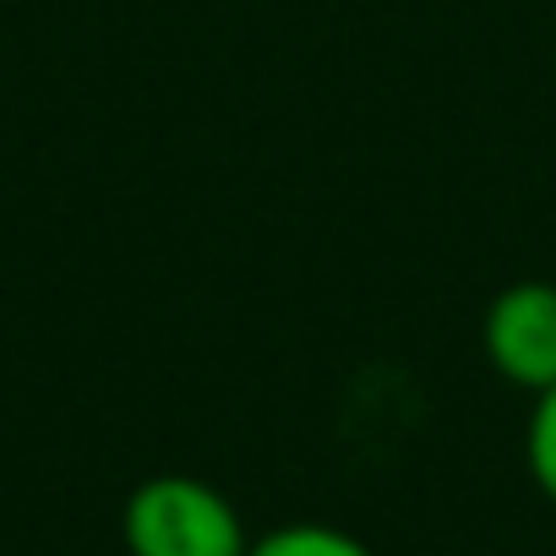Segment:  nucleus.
<instances>
[{
  "label": "nucleus",
  "mask_w": 556,
  "mask_h": 556,
  "mask_svg": "<svg viewBox=\"0 0 556 556\" xmlns=\"http://www.w3.org/2000/svg\"><path fill=\"white\" fill-rule=\"evenodd\" d=\"M121 534L131 556H245L251 534L235 502L197 475H153L126 496Z\"/></svg>",
  "instance_id": "f257e3e1"
},
{
  "label": "nucleus",
  "mask_w": 556,
  "mask_h": 556,
  "mask_svg": "<svg viewBox=\"0 0 556 556\" xmlns=\"http://www.w3.org/2000/svg\"><path fill=\"white\" fill-rule=\"evenodd\" d=\"M480 339L502 382L545 393L556 382V285L551 278H518V285L496 290Z\"/></svg>",
  "instance_id": "f03ea898"
},
{
  "label": "nucleus",
  "mask_w": 556,
  "mask_h": 556,
  "mask_svg": "<svg viewBox=\"0 0 556 556\" xmlns=\"http://www.w3.org/2000/svg\"><path fill=\"white\" fill-rule=\"evenodd\" d=\"M245 556H371V545L355 540V534L339 529V523L306 518V523H278V529L256 534V540L245 545Z\"/></svg>",
  "instance_id": "7ed1b4c3"
},
{
  "label": "nucleus",
  "mask_w": 556,
  "mask_h": 556,
  "mask_svg": "<svg viewBox=\"0 0 556 556\" xmlns=\"http://www.w3.org/2000/svg\"><path fill=\"white\" fill-rule=\"evenodd\" d=\"M523 458H529V480L556 507V382L545 393H534L529 431H523Z\"/></svg>",
  "instance_id": "20e7f679"
}]
</instances>
